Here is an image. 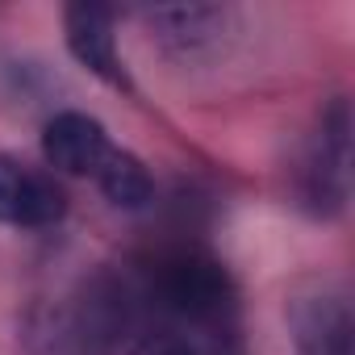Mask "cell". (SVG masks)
<instances>
[{
	"instance_id": "6da1fadb",
	"label": "cell",
	"mask_w": 355,
	"mask_h": 355,
	"mask_svg": "<svg viewBox=\"0 0 355 355\" xmlns=\"http://www.w3.org/2000/svg\"><path fill=\"white\" fill-rule=\"evenodd\" d=\"M138 301L159 318L150 330H163L189 355H247L239 284L226 263L201 247L163 251L146 268Z\"/></svg>"
},
{
	"instance_id": "7a4b0ae2",
	"label": "cell",
	"mask_w": 355,
	"mask_h": 355,
	"mask_svg": "<svg viewBox=\"0 0 355 355\" xmlns=\"http://www.w3.org/2000/svg\"><path fill=\"white\" fill-rule=\"evenodd\" d=\"M293 193H297V205L318 222H330L347 209V197H351V105L347 96H334L318 113L297 155V167H293Z\"/></svg>"
},
{
	"instance_id": "3957f363",
	"label": "cell",
	"mask_w": 355,
	"mask_h": 355,
	"mask_svg": "<svg viewBox=\"0 0 355 355\" xmlns=\"http://www.w3.org/2000/svg\"><path fill=\"white\" fill-rule=\"evenodd\" d=\"M67 218V193L51 171L0 155V226L46 230Z\"/></svg>"
},
{
	"instance_id": "277c9868",
	"label": "cell",
	"mask_w": 355,
	"mask_h": 355,
	"mask_svg": "<svg viewBox=\"0 0 355 355\" xmlns=\"http://www.w3.org/2000/svg\"><path fill=\"white\" fill-rule=\"evenodd\" d=\"M142 21L163 55L193 63V59L222 51L226 34L234 30V9H226V5H163V9H146Z\"/></svg>"
},
{
	"instance_id": "5b68a950",
	"label": "cell",
	"mask_w": 355,
	"mask_h": 355,
	"mask_svg": "<svg viewBox=\"0 0 355 355\" xmlns=\"http://www.w3.org/2000/svg\"><path fill=\"white\" fill-rule=\"evenodd\" d=\"M109 155H113V138L92 113L63 109L42 125V159L63 175L96 180V171L105 167Z\"/></svg>"
},
{
	"instance_id": "8992f818",
	"label": "cell",
	"mask_w": 355,
	"mask_h": 355,
	"mask_svg": "<svg viewBox=\"0 0 355 355\" xmlns=\"http://www.w3.org/2000/svg\"><path fill=\"white\" fill-rule=\"evenodd\" d=\"M63 38L71 59L92 71L96 80H105L109 88H134L130 71L117 55V26H113V9L105 5H67L63 9Z\"/></svg>"
},
{
	"instance_id": "52a82bcc",
	"label": "cell",
	"mask_w": 355,
	"mask_h": 355,
	"mask_svg": "<svg viewBox=\"0 0 355 355\" xmlns=\"http://www.w3.org/2000/svg\"><path fill=\"white\" fill-rule=\"evenodd\" d=\"M297 355H351V313L338 297H301L293 305Z\"/></svg>"
},
{
	"instance_id": "ba28073f",
	"label": "cell",
	"mask_w": 355,
	"mask_h": 355,
	"mask_svg": "<svg viewBox=\"0 0 355 355\" xmlns=\"http://www.w3.org/2000/svg\"><path fill=\"white\" fill-rule=\"evenodd\" d=\"M92 184H96V189L109 197V205H117V209H146V205L155 201V180H150L146 163H142L134 150H125V146H113V155L105 159V167L96 171Z\"/></svg>"
},
{
	"instance_id": "9c48e42d",
	"label": "cell",
	"mask_w": 355,
	"mask_h": 355,
	"mask_svg": "<svg viewBox=\"0 0 355 355\" xmlns=\"http://www.w3.org/2000/svg\"><path fill=\"white\" fill-rule=\"evenodd\" d=\"M125 355H189L175 338H167L163 330H142L125 343Z\"/></svg>"
}]
</instances>
